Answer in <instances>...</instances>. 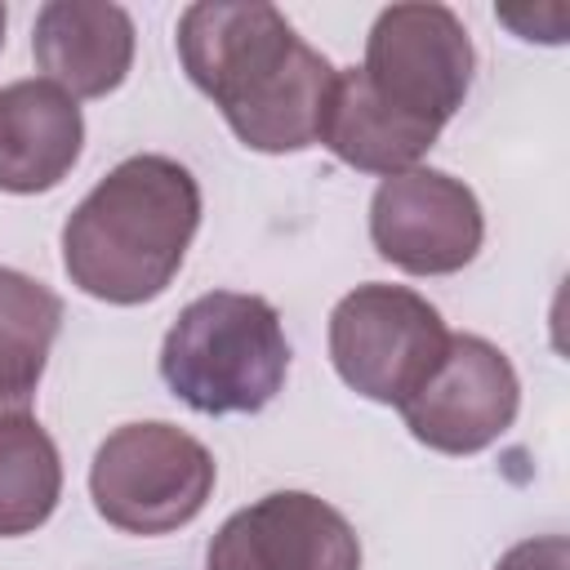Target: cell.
I'll list each match as a JSON object with an SVG mask.
<instances>
[{
	"instance_id": "obj_4",
	"label": "cell",
	"mask_w": 570,
	"mask_h": 570,
	"mask_svg": "<svg viewBox=\"0 0 570 570\" xmlns=\"http://www.w3.org/2000/svg\"><path fill=\"white\" fill-rule=\"evenodd\" d=\"M218 481L205 441L174 423H125L89 463V499L98 517L125 534H169L200 517Z\"/></svg>"
},
{
	"instance_id": "obj_5",
	"label": "cell",
	"mask_w": 570,
	"mask_h": 570,
	"mask_svg": "<svg viewBox=\"0 0 570 570\" xmlns=\"http://www.w3.org/2000/svg\"><path fill=\"white\" fill-rule=\"evenodd\" d=\"M445 343L441 312L405 285H356L330 312V361L338 379L379 405H401L432 374Z\"/></svg>"
},
{
	"instance_id": "obj_7",
	"label": "cell",
	"mask_w": 570,
	"mask_h": 570,
	"mask_svg": "<svg viewBox=\"0 0 570 570\" xmlns=\"http://www.w3.org/2000/svg\"><path fill=\"white\" fill-rule=\"evenodd\" d=\"M396 410L419 445L436 454H481L512 428L521 379L490 338L450 334L432 374Z\"/></svg>"
},
{
	"instance_id": "obj_15",
	"label": "cell",
	"mask_w": 570,
	"mask_h": 570,
	"mask_svg": "<svg viewBox=\"0 0 570 570\" xmlns=\"http://www.w3.org/2000/svg\"><path fill=\"white\" fill-rule=\"evenodd\" d=\"M494 570H570V539L566 534L521 539L494 561Z\"/></svg>"
},
{
	"instance_id": "obj_10",
	"label": "cell",
	"mask_w": 570,
	"mask_h": 570,
	"mask_svg": "<svg viewBox=\"0 0 570 570\" xmlns=\"http://www.w3.org/2000/svg\"><path fill=\"white\" fill-rule=\"evenodd\" d=\"M45 80L80 98H107L134 67V18L107 0H49L31 27Z\"/></svg>"
},
{
	"instance_id": "obj_13",
	"label": "cell",
	"mask_w": 570,
	"mask_h": 570,
	"mask_svg": "<svg viewBox=\"0 0 570 570\" xmlns=\"http://www.w3.org/2000/svg\"><path fill=\"white\" fill-rule=\"evenodd\" d=\"M58 325L62 298L45 281L0 263V419L31 414Z\"/></svg>"
},
{
	"instance_id": "obj_16",
	"label": "cell",
	"mask_w": 570,
	"mask_h": 570,
	"mask_svg": "<svg viewBox=\"0 0 570 570\" xmlns=\"http://www.w3.org/2000/svg\"><path fill=\"white\" fill-rule=\"evenodd\" d=\"M4 22H9V13H4V4H0V49H4Z\"/></svg>"
},
{
	"instance_id": "obj_9",
	"label": "cell",
	"mask_w": 570,
	"mask_h": 570,
	"mask_svg": "<svg viewBox=\"0 0 570 570\" xmlns=\"http://www.w3.org/2000/svg\"><path fill=\"white\" fill-rule=\"evenodd\" d=\"M205 570H361V539L334 503L276 490L218 525Z\"/></svg>"
},
{
	"instance_id": "obj_1",
	"label": "cell",
	"mask_w": 570,
	"mask_h": 570,
	"mask_svg": "<svg viewBox=\"0 0 570 570\" xmlns=\"http://www.w3.org/2000/svg\"><path fill=\"white\" fill-rule=\"evenodd\" d=\"M178 62L223 111L232 134L263 156L321 142L338 67L312 49L276 4L200 0L178 18Z\"/></svg>"
},
{
	"instance_id": "obj_11",
	"label": "cell",
	"mask_w": 570,
	"mask_h": 570,
	"mask_svg": "<svg viewBox=\"0 0 570 570\" xmlns=\"http://www.w3.org/2000/svg\"><path fill=\"white\" fill-rule=\"evenodd\" d=\"M85 151L80 102L45 76L0 85V191H53Z\"/></svg>"
},
{
	"instance_id": "obj_8",
	"label": "cell",
	"mask_w": 570,
	"mask_h": 570,
	"mask_svg": "<svg viewBox=\"0 0 570 570\" xmlns=\"http://www.w3.org/2000/svg\"><path fill=\"white\" fill-rule=\"evenodd\" d=\"M370 240L379 258L410 276H450L476 258L485 240V214L463 178L414 165L374 187Z\"/></svg>"
},
{
	"instance_id": "obj_2",
	"label": "cell",
	"mask_w": 570,
	"mask_h": 570,
	"mask_svg": "<svg viewBox=\"0 0 570 570\" xmlns=\"http://www.w3.org/2000/svg\"><path fill=\"white\" fill-rule=\"evenodd\" d=\"M200 227V183L174 156H125L62 223V272L111 307H138L169 289Z\"/></svg>"
},
{
	"instance_id": "obj_3",
	"label": "cell",
	"mask_w": 570,
	"mask_h": 570,
	"mask_svg": "<svg viewBox=\"0 0 570 570\" xmlns=\"http://www.w3.org/2000/svg\"><path fill=\"white\" fill-rule=\"evenodd\" d=\"M289 374L281 312L263 294L209 289L191 298L160 343L165 387L196 414H258Z\"/></svg>"
},
{
	"instance_id": "obj_14",
	"label": "cell",
	"mask_w": 570,
	"mask_h": 570,
	"mask_svg": "<svg viewBox=\"0 0 570 570\" xmlns=\"http://www.w3.org/2000/svg\"><path fill=\"white\" fill-rule=\"evenodd\" d=\"M62 499V459L36 414L0 419V539L40 530Z\"/></svg>"
},
{
	"instance_id": "obj_12",
	"label": "cell",
	"mask_w": 570,
	"mask_h": 570,
	"mask_svg": "<svg viewBox=\"0 0 570 570\" xmlns=\"http://www.w3.org/2000/svg\"><path fill=\"white\" fill-rule=\"evenodd\" d=\"M441 138V129L419 125L401 111H392L361 76V67H343L334 76V94L325 107V125H321V142L352 169L361 174H405L414 169L432 142Z\"/></svg>"
},
{
	"instance_id": "obj_6",
	"label": "cell",
	"mask_w": 570,
	"mask_h": 570,
	"mask_svg": "<svg viewBox=\"0 0 570 570\" xmlns=\"http://www.w3.org/2000/svg\"><path fill=\"white\" fill-rule=\"evenodd\" d=\"M476 71L468 27L445 4H387L365 36V85L401 116L445 129Z\"/></svg>"
}]
</instances>
